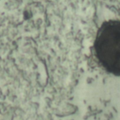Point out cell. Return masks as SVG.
I'll list each match as a JSON object with an SVG mask.
<instances>
[{
  "instance_id": "obj_1",
  "label": "cell",
  "mask_w": 120,
  "mask_h": 120,
  "mask_svg": "<svg viewBox=\"0 0 120 120\" xmlns=\"http://www.w3.org/2000/svg\"><path fill=\"white\" fill-rule=\"evenodd\" d=\"M94 52L100 65L109 73L120 75V20L105 22L97 32Z\"/></svg>"
}]
</instances>
